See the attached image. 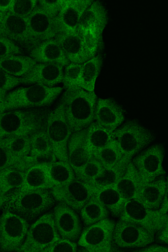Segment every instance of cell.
Returning a JSON list of instances; mask_svg holds the SVG:
<instances>
[{
    "label": "cell",
    "instance_id": "6da1fadb",
    "mask_svg": "<svg viewBox=\"0 0 168 252\" xmlns=\"http://www.w3.org/2000/svg\"><path fill=\"white\" fill-rule=\"evenodd\" d=\"M56 202L51 189H15L5 195L2 210L18 215L31 223L50 211Z\"/></svg>",
    "mask_w": 168,
    "mask_h": 252
},
{
    "label": "cell",
    "instance_id": "7a4b0ae2",
    "mask_svg": "<svg viewBox=\"0 0 168 252\" xmlns=\"http://www.w3.org/2000/svg\"><path fill=\"white\" fill-rule=\"evenodd\" d=\"M97 99L95 92L86 91L77 86L69 88L64 93L59 102L64 105L65 116L72 133L88 128L95 121Z\"/></svg>",
    "mask_w": 168,
    "mask_h": 252
},
{
    "label": "cell",
    "instance_id": "3957f363",
    "mask_svg": "<svg viewBox=\"0 0 168 252\" xmlns=\"http://www.w3.org/2000/svg\"><path fill=\"white\" fill-rule=\"evenodd\" d=\"M51 110L48 107L15 109L0 114V139L14 135L30 136L46 128Z\"/></svg>",
    "mask_w": 168,
    "mask_h": 252
},
{
    "label": "cell",
    "instance_id": "277c9868",
    "mask_svg": "<svg viewBox=\"0 0 168 252\" xmlns=\"http://www.w3.org/2000/svg\"><path fill=\"white\" fill-rule=\"evenodd\" d=\"M63 91V88H50L40 84L19 88L7 93L3 102V112L50 107Z\"/></svg>",
    "mask_w": 168,
    "mask_h": 252
},
{
    "label": "cell",
    "instance_id": "5b68a950",
    "mask_svg": "<svg viewBox=\"0 0 168 252\" xmlns=\"http://www.w3.org/2000/svg\"><path fill=\"white\" fill-rule=\"evenodd\" d=\"M122 155L133 158L155 139L153 133L137 120H131L113 132Z\"/></svg>",
    "mask_w": 168,
    "mask_h": 252
},
{
    "label": "cell",
    "instance_id": "8992f818",
    "mask_svg": "<svg viewBox=\"0 0 168 252\" xmlns=\"http://www.w3.org/2000/svg\"><path fill=\"white\" fill-rule=\"evenodd\" d=\"M52 211L40 216L29 227L27 236L19 252H44L60 239Z\"/></svg>",
    "mask_w": 168,
    "mask_h": 252
},
{
    "label": "cell",
    "instance_id": "52a82bcc",
    "mask_svg": "<svg viewBox=\"0 0 168 252\" xmlns=\"http://www.w3.org/2000/svg\"><path fill=\"white\" fill-rule=\"evenodd\" d=\"M46 131L57 159L68 161L67 145L72 135L63 104L59 102L47 118Z\"/></svg>",
    "mask_w": 168,
    "mask_h": 252
},
{
    "label": "cell",
    "instance_id": "ba28073f",
    "mask_svg": "<svg viewBox=\"0 0 168 252\" xmlns=\"http://www.w3.org/2000/svg\"><path fill=\"white\" fill-rule=\"evenodd\" d=\"M2 211L0 215V252H19L30 223L18 215Z\"/></svg>",
    "mask_w": 168,
    "mask_h": 252
},
{
    "label": "cell",
    "instance_id": "9c48e42d",
    "mask_svg": "<svg viewBox=\"0 0 168 252\" xmlns=\"http://www.w3.org/2000/svg\"><path fill=\"white\" fill-rule=\"evenodd\" d=\"M153 243H154V235L144 227L121 219L116 222L113 231L112 250L117 248L136 250Z\"/></svg>",
    "mask_w": 168,
    "mask_h": 252
},
{
    "label": "cell",
    "instance_id": "30bf717a",
    "mask_svg": "<svg viewBox=\"0 0 168 252\" xmlns=\"http://www.w3.org/2000/svg\"><path fill=\"white\" fill-rule=\"evenodd\" d=\"M116 221L109 218L88 226H84L77 245L88 252H112L113 235Z\"/></svg>",
    "mask_w": 168,
    "mask_h": 252
},
{
    "label": "cell",
    "instance_id": "8fae6325",
    "mask_svg": "<svg viewBox=\"0 0 168 252\" xmlns=\"http://www.w3.org/2000/svg\"><path fill=\"white\" fill-rule=\"evenodd\" d=\"M165 149L163 144H155L143 150L131 160L142 184L152 182L165 176L163 162Z\"/></svg>",
    "mask_w": 168,
    "mask_h": 252
},
{
    "label": "cell",
    "instance_id": "7c38bea8",
    "mask_svg": "<svg viewBox=\"0 0 168 252\" xmlns=\"http://www.w3.org/2000/svg\"><path fill=\"white\" fill-rule=\"evenodd\" d=\"M119 219L136 223L153 235L168 222V214L162 215L158 210L147 208L137 199L126 201Z\"/></svg>",
    "mask_w": 168,
    "mask_h": 252
},
{
    "label": "cell",
    "instance_id": "4fadbf2b",
    "mask_svg": "<svg viewBox=\"0 0 168 252\" xmlns=\"http://www.w3.org/2000/svg\"><path fill=\"white\" fill-rule=\"evenodd\" d=\"M97 189L93 186L75 179L68 184L53 187L51 189L56 202H63L79 213L82 207L87 202Z\"/></svg>",
    "mask_w": 168,
    "mask_h": 252
},
{
    "label": "cell",
    "instance_id": "5bb4252c",
    "mask_svg": "<svg viewBox=\"0 0 168 252\" xmlns=\"http://www.w3.org/2000/svg\"><path fill=\"white\" fill-rule=\"evenodd\" d=\"M52 211L56 229L60 237L77 243L83 229L79 213L61 202H56Z\"/></svg>",
    "mask_w": 168,
    "mask_h": 252
},
{
    "label": "cell",
    "instance_id": "9a60e30c",
    "mask_svg": "<svg viewBox=\"0 0 168 252\" xmlns=\"http://www.w3.org/2000/svg\"><path fill=\"white\" fill-rule=\"evenodd\" d=\"M0 35L7 38L30 52L39 43L31 35L27 19L8 12L0 25Z\"/></svg>",
    "mask_w": 168,
    "mask_h": 252
},
{
    "label": "cell",
    "instance_id": "2e32d148",
    "mask_svg": "<svg viewBox=\"0 0 168 252\" xmlns=\"http://www.w3.org/2000/svg\"><path fill=\"white\" fill-rule=\"evenodd\" d=\"M64 66L58 63H36L27 74L20 78L21 84H40L48 87H55L63 83Z\"/></svg>",
    "mask_w": 168,
    "mask_h": 252
},
{
    "label": "cell",
    "instance_id": "e0dca14e",
    "mask_svg": "<svg viewBox=\"0 0 168 252\" xmlns=\"http://www.w3.org/2000/svg\"><path fill=\"white\" fill-rule=\"evenodd\" d=\"M94 118L102 127L113 133L124 123L125 112L113 99L98 98Z\"/></svg>",
    "mask_w": 168,
    "mask_h": 252
},
{
    "label": "cell",
    "instance_id": "ac0fdd59",
    "mask_svg": "<svg viewBox=\"0 0 168 252\" xmlns=\"http://www.w3.org/2000/svg\"><path fill=\"white\" fill-rule=\"evenodd\" d=\"M93 0H68L54 19L57 32H73L77 30L84 12ZM57 33V34H58Z\"/></svg>",
    "mask_w": 168,
    "mask_h": 252
},
{
    "label": "cell",
    "instance_id": "d6986e66",
    "mask_svg": "<svg viewBox=\"0 0 168 252\" xmlns=\"http://www.w3.org/2000/svg\"><path fill=\"white\" fill-rule=\"evenodd\" d=\"M93 156L87 141V128L72 133L68 142L67 157L69 165L75 174Z\"/></svg>",
    "mask_w": 168,
    "mask_h": 252
},
{
    "label": "cell",
    "instance_id": "ffe728a7",
    "mask_svg": "<svg viewBox=\"0 0 168 252\" xmlns=\"http://www.w3.org/2000/svg\"><path fill=\"white\" fill-rule=\"evenodd\" d=\"M55 38L69 62L83 64L89 60L84 47L83 32L78 30L73 32H61Z\"/></svg>",
    "mask_w": 168,
    "mask_h": 252
},
{
    "label": "cell",
    "instance_id": "44dd1931",
    "mask_svg": "<svg viewBox=\"0 0 168 252\" xmlns=\"http://www.w3.org/2000/svg\"><path fill=\"white\" fill-rule=\"evenodd\" d=\"M27 22L31 35L39 43L55 38L58 33L54 19L50 17L38 5L27 19Z\"/></svg>",
    "mask_w": 168,
    "mask_h": 252
},
{
    "label": "cell",
    "instance_id": "7402d4cb",
    "mask_svg": "<svg viewBox=\"0 0 168 252\" xmlns=\"http://www.w3.org/2000/svg\"><path fill=\"white\" fill-rule=\"evenodd\" d=\"M29 53L36 63H53L67 66L70 63L55 38L39 43Z\"/></svg>",
    "mask_w": 168,
    "mask_h": 252
},
{
    "label": "cell",
    "instance_id": "603a6c76",
    "mask_svg": "<svg viewBox=\"0 0 168 252\" xmlns=\"http://www.w3.org/2000/svg\"><path fill=\"white\" fill-rule=\"evenodd\" d=\"M167 190L168 182L165 176H163L152 182L145 184L141 183L136 199L147 208L157 210L161 205Z\"/></svg>",
    "mask_w": 168,
    "mask_h": 252
},
{
    "label": "cell",
    "instance_id": "cb8c5ba5",
    "mask_svg": "<svg viewBox=\"0 0 168 252\" xmlns=\"http://www.w3.org/2000/svg\"><path fill=\"white\" fill-rule=\"evenodd\" d=\"M108 22V12L103 4L100 1H93L82 15L77 30L82 32L93 31L103 33Z\"/></svg>",
    "mask_w": 168,
    "mask_h": 252
},
{
    "label": "cell",
    "instance_id": "d4e9b609",
    "mask_svg": "<svg viewBox=\"0 0 168 252\" xmlns=\"http://www.w3.org/2000/svg\"><path fill=\"white\" fill-rule=\"evenodd\" d=\"M53 185L49 178L48 164H34L24 172L22 190L51 189Z\"/></svg>",
    "mask_w": 168,
    "mask_h": 252
},
{
    "label": "cell",
    "instance_id": "484cf974",
    "mask_svg": "<svg viewBox=\"0 0 168 252\" xmlns=\"http://www.w3.org/2000/svg\"><path fill=\"white\" fill-rule=\"evenodd\" d=\"M103 63V56L99 54L83 63L81 75L76 86L86 91L94 92L96 81L100 74Z\"/></svg>",
    "mask_w": 168,
    "mask_h": 252
},
{
    "label": "cell",
    "instance_id": "4316f807",
    "mask_svg": "<svg viewBox=\"0 0 168 252\" xmlns=\"http://www.w3.org/2000/svg\"><path fill=\"white\" fill-rule=\"evenodd\" d=\"M94 196L109 211L112 217H120L126 201L114 186L98 189Z\"/></svg>",
    "mask_w": 168,
    "mask_h": 252
},
{
    "label": "cell",
    "instance_id": "83f0119b",
    "mask_svg": "<svg viewBox=\"0 0 168 252\" xmlns=\"http://www.w3.org/2000/svg\"><path fill=\"white\" fill-rule=\"evenodd\" d=\"M141 183L140 177L131 161L124 176L118 181L114 187L127 201L136 199Z\"/></svg>",
    "mask_w": 168,
    "mask_h": 252
},
{
    "label": "cell",
    "instance_id": "f1b7e54d",
    "mask_svg": "<svg viewBox=\"0 0 168 252\" xmlns=\"http://www.w3.org/2000/svg\"><path fill=\"white\" fill-rule=\"evenodd\" d=\"M36 63L31 57L24 55H13L0 59V68L11 76L22 78Z\"/></svg>",
    "mask_w": 168,
    "mask_h": 252
},
{
    "label": "cell",
    "instance_id": "f546056e",
    "mask_svg": "<svg viewBox=\"0 0 168 252\" xmlns=\"http://www.w3.org/2000/svg\"><path fill=\"white\" fill-rule=\"evenodd\" d=\"M79 214L84 226L103 220L109 218L110 215L109 211L101 204L94 195L82 207Z\"/></svg>",
    "mask_w": 168,
    "mask_h": 252
},
{
    "label": "cell",
    "instance_id": "4dcf8cb0",
    "mask_svg": "<svg viewBox=\"0 0 168 252\" xmlns=\"http://www.w3.org/2000/svg\"><path fill=\"white\" fill-rule=\"evenodd\" d=\"M132 158L123 156L121 159L112 168L105 169L101 176L94 181L92 186L98 189L114 186L124 176Z\"/></svg>",
    "mask_w": 168,
    "mask_h": 252
},
{
    "label": "cell",
    "instance_id": "1f68e13d",
    "mask_svg": "<svg viewBox=\"0 0 168 252\" xmlns=\"http://www.w3.org/2000/svg\"><path fill=\"white\" fill-rule=\"evenodd\" d=\"M48 173L53 188L67 185L76 178L68 161L57 160L48 164Z\"/></svg>",
    "mask_w": 168,
    "mask_h": 252
},
{
    "label": "cell",
    "instance_id": "d6a6232c",
    "mask_svg": "<svg viewBox=\"0 0 168 252\" xmlns=\"http://www.w3.org/2000/svg\"><path fill=\"white\" fill-rule=\"evenodd\" d=\"M113 139V133L102 127L96 121L87 128V144L93 155L99 152Z\"/></svg>",
    "mask_w": 168,
    "mask_h": 252
},
{
    "label": "cell",
    "instance_id": "836d02e7",
    "mask_svg": "<svg viewBox=\"0 0 168 252\" xmlns=\"http://www.w3.org/2000/svg\"><path fill=\"white\" fill-rule=\"evenodd\" d=\"M24 172L15 167L0 170V189L4 194L10 191L22 188Z\"/></svg>",
    "mask_w": 168,
    "mask_h": 252
},
{
    "label": "cell",
    "instance_id": "e575fe53",
    "mask_svg": "<svg viewBox=\"0 0 168 252\" xmlns=\"http://www.w3.org/2000/svg\"><path fill=\"white\" fill-rule=\"evenodd\" d=\"M3 144L16 157L25 159L31 153L30 136L14 135L1 139Z\"/></svg>",
    "mask_w": 168,
    "mask_h": 252
},
{
    "label": "cell",
    "instance_id": "d590c367",
    "mask_svg": "<svg viewBox=\"0 0 168 252\" xmlns=\"http://www.w3.org/2000/svg\"><path fill=\"white\" fill-rule=\"evenodd\" d=\"M93 156L99 161L105 169L113 167L123 157L115 139L112 140Z\"/></svg>",
    "mask_w": 168,
    "mask_h": 252
},
{
    "label": "cell",
    "instance_id": "8d00e7d4",
    "mask_svg": "<svg viewBox=\"0 0 168 252\" xmlns=\"http://www.w3.org/2000/svg\"><path fill=\"white\" fill-rule=\"evenodd\" d=\"M32 165L30 156L25 159H21L16 157L6 147L0 139V170L9 167H15L25 172L26 170Z\"/></svg>",
    "mask_w": 168,
    "mask_h": 252
},
{
    "label": "cell",
    "instance_id": "74e56055",
    "mask_svg": "<svg viewBox=\"0 0 168 252\" xmlns=\"http://www.w3.org/2000/svg\"><path fill=\"white\" fill-rule=\"evenodd\" d=\"M84 47L89 59L101 54L104 49L103 33L87 31L83 32Z\"/></svg>",
    "mask_w": 168,
    "mask_h": 252
},
{
    "label": "cell",
    "instance_id": "f35d334b",
    "mask_svg": "<svg viewBox=\"0 0 168 252\" xmlns=\"http://www.w3.org/2000/svg\"><path fill=\"white\" fill-rule=\"evenodd\" d=\"M104 170L103 166L94 156L86 163L79 172L75 174L77 180L93 184L98 178H100Z\"/></svg>",
    "mask_w": 168,
    "mask_h": 252
},
{
    "label": "cell",
    "instance_id": "ab89813d",
    "mask_svg": "<svg viewBox=\"0 0 168 252\" xmlns=\"http://www.w3.org/2000/svg\"><path fill=\"white\" fill-rule=\"evenodd\" d=\"M31 142L30 157L53 152L46 128L39 130L30 136Z\"/></svg>",
    "mask_w": 168,
    "mask_h": 252
},
{
    "label": "cell",
    "instance_id": "60d3db41",
    "mask_svg": "<svg viewBox=\"0 0 168 252\" xmlns=\"http://www.w3.org/2000/svg\"><path fill=\"white\" fill-rule=\"evenodd\" d=\"M38 5V1H13L9 13L27 19Z\"/></svg>",
    "mask_w": 168,
    "mask_h": 252
},
{
    "label": "cell",
    "instance_id": "b9f144b4",
    "mask_svg": "<svg viewBox=\"0 0 168 252\" xmlns=\"http://www.w3.org/2000/svg\"><path fill=\"white\" fill-rule=\"evenodd\" d=\"M83 64L70 63L66 66L64 72L63 83L64 89H67L76 86L81 75Z\"/></svg>",
    "mask_w": 168,
    "mask_h": 252
},
{
    "label": "cell",
    "instance_id": "7bdbcfd3",
    "mask_svg": "<svg viewBox=\"0 0 168 252\" xmlns=\"http://www.w3.org/2000/svg\"><path fill=\"white\" fill-rule=\"evenodd\" d=\"M20 84V78L8 74L0 68V103H3L7 93Z\"/></svg>",
    "mask_w": 168,
    "mask_h": 252
},
{
    "label": "cell",
    "instance_id": "ee69618b",
    "mask_svg": "<svg viewBox=\"0 0 168 252\" xmlns=\"http://www.w3.org/2000/svg\"><path fill=\"white\" fill-rule=\"evenodd\" d=\"M19 55H24L23 49L12 40L0 35V59Z\"/></svg>",
    "mask_w": 168,
    "mask_h": 252
},
{
    "label": "cell",
    "instance_id": "f6af8a7d",
    "mask_svg": "<svg viewBox=\"0 0 168 252\" xmlns=\"http://www.w3.org/2000/svg\"><path fill=\"white\" fill-rule=\"evenodd\" d=\"M67 1L58 0H42L38 1V5L50 17L55 19L62 10Z\"/></svg>",
    "mask_w": 168,
    "mask_h": 252
},
{
    "label": "cell",
    "instance_id": "bcb514c9",
    "mask_svg": "<svg viewBox=\"0 0 168 252\" xmlns=\"http://www.w3.org/2000/svg\"><path fill=\"white\" fill-rule=\"evenodd\" d=\"M77 243L70 240L61 238L51 246L44 251V252H77Z\"/></svg>",
    "mask_w": 168,
    "mask_h": 252
},
{
    "label": "cell",
    "instance_id": "7dc6e473",
    "mask_svg": "<svg viewBox=\"0 0 168 252\" xmlns=\"http://www.w3.org/2000/svg\"><path fill=\"white\" fill-rule=\"evenodd\" d=\"M32 165L49 164L57 160L55 154L53 152L38 154L34 157H30Z\"/></svg>",
    "mask_w": 168,
    "mask_h": 252
},
{
    "label": "cell",
    "instance_id": "c3c4849f",
    "mask_svg": "<svg viewBox=\"0 0 168 252\" xmlns=\"http://www.w3.org/2000/svg\"><path fill=\"white\" fill-rule=\"evenodd\" d=\"M154 242L167 246L168 244V222L165 223L154 235Z\"/></svg>",
    "mask_w": 168,
    "mask_h": 252
},
{
    "label": "cell",
    "instance_id": "681fc988",
    "mask_svg": "<svg viewBox=\"0 0 168 252\" xmlns=\"http://www.w3.org/2000/svg\"><path fill=\"white\" fill-rule=\"evenodd\" d=\"M137 252H166L168 251V248L166 246L159 245L158 243H151L141 249L135 250Z\"/></svg>",
    "mask_w": 168,
    "mask_h": 252
},
{
    "label": "cell",
    "instance_id": "f907efd6",
    "mask_svg": "<svg viewBox=\"0 0 168 252\" xmlns=\"http://www.w3.org/2000/svg\"><path fill=\"white\" fill-rule=\"evenodd\" d=\"M168 190H167L165 196H164L162 201L161 205L159 206V208L158 210L159 213L161 215H166L168 214Z\"/></svg>",
    "mask_w": 168,
    "mask_h": 252
},
{
    "label": "cell",
    "instance_id": "816d5d0a",
    "mask_svg": "<svg viewBox=\"0 0 168 252\" xmlns=\"http://www.w3.org/2000/svg\"><path fill=\"white\" fill-rule=\"evenodd\" d=\"M13 1L11 0H0V12L5 14L9 12Z\"/></svg>",
    "mask_w": 168,
    "mask_h": 252
},
{
    "label": "cell",
    "instance_id": "f5cc1de1",
    "mask_svg": "<svg viewBox=\"0 0 168 252\" xmlns=\"http://www.w3.org/2000/svg\"><path fill=\"white\" fill-rule=\"evenodd\" d=\"M4 198H5V194H4L1 190L0 189V209H2L3 205Z\"/></svg>",
    "mask_w": 168,
    "mask_h": 252
},
{
    "label": "cell",
    "instance_id": "db71d44e",
    "mask_svg": "<svg viewBox=\"0 0 168 252\" xmlns=\"http://www.w3.org/2000/svg\"><path fill=\"white\" fill-rule=\"evenodd\" d=\"M77 252H88V251L84 247L77 245Z\"/></svg>",
    "mask_w": 168,
    "mask_h": 252
},
{
    "label": "cell",
    "instance_id": "11a10c76",
    "mask_svg": "<svg viewBox=\"0 0 168 252\" xmlns=\"http://www.w3.org/2000/svg\"><path fill=\"white\" fill-rule=\"evenodd\" d=\"M4 16H5V14H3L0 12V25H1V24L2 22V20L4 18Z\"/></svg>",
    "mask_w": 168,
    "mask_h": 252
},
{
    "label": "cell",
    "instance_id": "9f6ffc18",
    "mask_svg": "<svg viewBox=\"0 0 168 252\" xmlns=\"http://www.w3.org/2000/svg\"><path fill=\"white\" fill-rule=\"evenodd\" d=\"M3 112V103H0V114Z\"/></svg>",
    "mask_w": 168,
    "mask_h": 252
}]
</instances>
